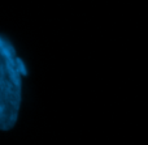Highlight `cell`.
<instances>
[{
  "mask_svg": "<svg viewBox=\"0 0 148 145\" xmlns=\"http://www.w3.org/2000/svg\"><path fill=\"white\" fill-rule=\"evenodd\" d=\"M29 75L25 60L13 42L0 33V131L13 130L22 105L23 77Z\"/></svg>",
  "mask_w": 148,
  "mask_h": 145,
  "instance_id": "1",
  "label": "cell"
}]
</instances>
